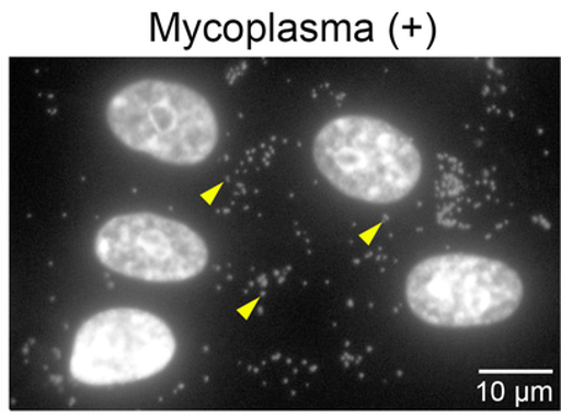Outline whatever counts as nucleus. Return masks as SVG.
<instances>
[{
  "label": "nucleus",
  "mask_w": 561,
  "mask_h": 418,
  "mask_svg": "<svg viewBox=\"0 0 561 418\" xmlns=\"http://www.w3.org/2000/svg\"><path fill=\"white\" fill-rule=\"evenodd\" d=\"M313 159L336 190L371 204L402 200L414 190L422 173L413 139L368 116L329 121L314 139Z\"/></svg>",
  "instance_id": "f257e3e1"
},
{
  "label": "nucleus",
  "mask_w": 561,
  "mask_h": 418,
  "mask_svg": "<svg viewBox=\"0 0 561 418\" xmlns=\"http://www.w3.org/2000/svg\"><path fill=\"white\" fill-rule=\"evenodd\" d=\"M106 120L114 136L136 152L160 162H205L218 141L210 104L183 84L147 79L112 96Z\"/></svg>",
  "instance_id": "f03ea898"
},
{
  "label": "nucleus",
  "mask_w": 561,
  "mask_h": 418,
  "mask_svg": "<svg viewBox=\"0 0 561 418\" xmlns=\"http://www.w3.org/2000/svg\"><path fill=\"white\" fill-rule=\"evenodd\" d=\"M522 278L512 267L489 257L432 256L411 270L405 298L426 324L470 328L502 323L523 300Z\"/></svg>",
  "instance_id": "7ed1b4c3"
},
{
  "label": "nucleus",
  "mask_w": 561,
  "mask_h": 418,
  "mask_svg": "<svg viewBox=\"0 0 561 418\" xmlns=\"http://www.w3.org/2000/svg\"><path fill=\"white\" fill-rule=\"evenodd\" d=\"M175 351L173 332L157 315L111 309L80 326L69 369L79 383L108 387L154 376L169 367Z\"/></svg>",
  "instance_id": "20e7f679"
},
{
  "label": "nucleus",
  "mask_w": 561,
  "mask_h": 418,
  "mask_svg": "<svg viewBox=\"0 0 561 418\" xmlns=\"http://www.w3.org/2000/svg\"><path fill=\"white\" fill-rule=\"evenodd\" d=\"M95 254L110 270L148 282L191 280L208 262L199 234L184 223L148 212L106 222L95 240Z\"/></svg>",
  "instance_id": "39448f33"
}]
</instances>
